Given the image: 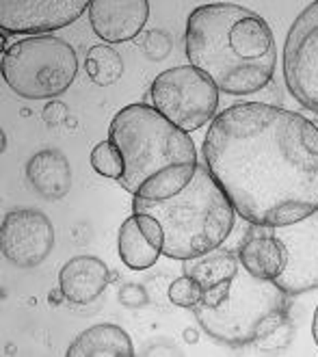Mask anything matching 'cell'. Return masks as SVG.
Here are the masks:
<instances>
[{
	"label": "cell",
	"instance_id": "obj_1",
	"mask_svg": "<svg viewBox=\"0 0 318 357\" xmlns=\"http://www.w3.org/2000/svg\"><path fill=\"white\" fill-rule=\"evenodd\" d=\"M204 165L251 225H288L318 210V128L301 113L266 102L221 111Z\"/></svg>",
	"mask_w": 318,
	"mask_h": 357
},
{
	"label": "cell",
	"instance_id": "obj_2",
	"mask_svg": "<svg viewBox=\"0 0 318 357\" xmlns=\"http://www.w3.org/2000/svg\"><path fill=\"white\" fill-rule=\"evenodd\" d=\"M186 56L229 96H251L273 80L278 44L266 20L234 3H210L188 15Z\"/></svg>",
	"mask_w": 318,
	"mask_h": 357
},
{
	"label": "cell",
	"instance_id": "obj_3",
	"mask_svg": "<svg viewBox=\"0 0 318 357\" xmlns=\"http://www.w3.org/2000/svg\"><path fill=\"white\" fill-rule=\"evenodd\" d=\"M109 139L123 156L121 186L135 197L160 202L193 180L199 160L188 132L150 104H128L111 121Z\"/></svg>",
	"mask_w": 318,
	"mask_h": 357
},
{
	"label": "cell",
	"instance_id": "obj_4",
	"mask_svg": "<svg viewBox=\"0 0 318 357\" xmlns=\"http://www.w3.org/2000/svg\"><path fill=\"white\" fill-rule=\"evenodd\" d=\"M132 213L158 219L165 232L162 254L182 262L221 247L236 225L234 206L202 162L193 180L178 195L160 202L135 197Z\"/></svg>",
	"mask_w": 318,
	"mask_h": 357
},
{
	"label": "cell",
	"instance_id": "obj_5",
	"mask_svg": "<svg viewBox=\"0 0 318 357\" xmlns=\"http://www.w3.org/2000/svg\"><path fill=\"white\" fill-rule=\"evenodd\" d=\"M288 292L273 280L253 278L241 264L227 299L217 307H193L202 329L225 347H251L288 323Z\"/></svg>",
	"mask_w": 318,
	"mask_h": 357
},
{
	"label": "cell",
	"instance_id": "obj_6",
	"mask_svg": "<svg viewBox=\"0 0 318 357\" xmlns=\"http://www.w3.org/2000/svg\"><path fill=\"white\" fill-rule=\"evenodd\" d=\"M0 70L20 98L48 100L72 87L78 74V56L66 39L52 35L24 37L3 54Z\"/></svg>",
	"mask_w": 318,
	"mask_h": 357
},
{
	"label": "cell",
	"instance_id": "obj_7",
	"mask_svg": "<svg viewBox=\"0 0 318 357\" xmlns=\"http://www.w3.org/2000/svg\"><path fill=\"white\" fill-rule=\"evenodd\" d=\"M152 107L184 132L199 130L217 117L219 87L193 66L160 72L152 82Z\"/></svg>",
	"mask_w": 318,
	"mask_h": 357
},
{
	"label": "cell",
	"instance_id": "obj_8",
	"mask_svg": "<svg viewBox=\"0 0 318 357\" xmlns=\"http://www.w3.org/2000/svg\"><path fill=\"white\" fill-rule=\"evenodd\" d=\"M284 80L288 93L318 115V0L301 11L288 31Z\"/></svg>",
	"mask_w": 318,
	"mask_h": 357
},
{
	"label": "cell",
	"instance_id": "obj_9",
	"mask_svg": "<svg viewBox=\"0 0 318 357\" xmlns=\"http://www.w3.org/2000/svg\"><path fill=\"white\" fill-rule=\"evenodd\" d=\"M286 251V266L275 280L288 295H303L318 288V210L301 221L271 227Z\"/></svg>",
	"mask_w": 318,
	"mask_h": 357
},
{
	"label": "cell",
	"instance_id": "obj_10",
	"mask_svg": "<svg viewBox=\"0 0 318 357\" xmlns=\"http://www.w3.org/2000/svg\"><path fill=\"white\" fill-rule=\"evenodd\" d=\"M54 247L52 221L35 208H17L5 215L0 225V249L5 260L20 268L44 262Z\"/></svg>",
	"mask_w": 318,
	"mask_h": 357
},
{
	"label": "cell",
	"instance_id": "obj_11",
	"mask_svg": "<svg viewBox=\"0 0 318 357\" xmlns=\"http://www.w3.org/2000/svg\"><path fill=\"white\" fill-rule=\"evenodd\" d=\"M84 11L89 0H3L0 29L37 37L74 24Z\"/></svg>",
	"mask_w": 318,
	"mask_h": 357
},
{
	"label": "cell",
	"instance_id": "obj_12",
	"mask_svg": "<svg viewBox=\"0 0 318 357\" xmlns=\"http://www.w3.org/2000/svg\"><path fill=\"white\" fill-rule=\"evenodd\" d=\"M150 3L147 0H91L89 20L93 33L109 44L135 39L147 24Z\"/></svg>",
	"mask_w": 318,
	"mask_h": 357
},
{
	"label": "cell",
	"instance_id": "obj_13",
	"mask_svg": "<svg viewBox=\"0 0 318 357\" xmlns=\"http://www.w3.org/2000/svg\"><path fill=\"white\" fill-rule=\"evenodd\" d=\"M111 284V271L96 256H76L59 273V290L74 305H89Z\"/></svg>",
	"mask_w": 318,
	"mask_h": 357
},
{
	"label": "cell",
	"instance_id": "obj_14",
	"mask_svg": "<svg viewBox=\"0 0 318 357\" xmlns=\"http://www.w3.org/2000/svg\"><path fill=\"white\" fill-rule=\"evenodd\" d=\"M26 180L44 199H63L72 188V167L68 156L56 148L39 150L26 162Z\"/></svg>",
	"mask_w": 318,
	"mask_h": 357
},
{
	"label": "cell",
	"instance_id": "obj_15",
	"mask_svg": "<svg viewBox=\"0 0 318 357\" xmlns=\"http://www.w3.org/2000/svg\"><path fill=\"white\" fill-rule=\"evenodd\" d=\"M241 264L260 280H278L286 266V251L273 236L271 227H262L258 234H249L238 247Z\"/></svg>",
	"mask_w": 318,
	"mask_h": 357
},
{
	"label": "cell",
	"instance_id": "obj_16",
	"mask_svg": "<svg viewBox=\"0 0 318 357\" xmlns=\"http://www.w3.org/2000/svg\"><path fill=\"white\" fill-rule=\"evenodd\" d=\"M68 357H132L135 344L128 331L113 323H102L84 329L70 344Z\"/></svg>",
	"mask_w": 318,
	"mask_h": 357
},
{
	"label": "cell",
	"instance_id": "obj_17",
	"mask_svg": "<svg viewBox=\"0 0 318 357\" xmlns=\"http://www.w3.org/2000/svg\"><path fill=\"white\" fill-rule=\"evenodd\" d=\"M238 266H241L238 251L217 247V249L208 251V254L184 260V275H190L193 280H197L202 284V288L206 290L219 282L234 280V275L238 273Z\"/></svg>",
	"mask_w": 318,
	"mask_h": 357
},
{
	"label": "cell",
	"instance_id": "obj_18",
	"mask_svg": "<svg viewBox=\"0 0 318 357\" xmlns=\"http://www.w3.org/2000/svg\"><path fill=\"white\" fill-rule=\"evenodd\" d=\"M117 247H119V258L132 271H145L154 266L162 254V251L143 234V229L137 221V215L128 217L121 223Z\"/></svg>",
	"mask_w": 318,
	"mask_h": 357
},
{
	"label": "cell",
	"instance_id": "obj_19",
	"mask_svg": "<svg viewBox=\"0 0 318 357\" xmlns=\"http://www.w3.org/2000/svg\"><path fill=\"white\" fill-rule=\"evenodd\" d=\"M87 74L98 87H109L123 76V61L111 46H93L87 54Z\"/></svg>",
	"mask_w": 318,
	"mask_h": 357
},
{
	"label": "cell",
	"instance_id": "obj_20",
	"mask_svg": "<svg viewBox=\"0 0 318 357\" xmlns=\"http://www.w3.org/2000/svg\"><path fill=\"white\" fill-rule=\"evenodd\" d=\"M91 167L104 178L111 180H121L123 176V156L117 145L109 139L98 143L91 150Z\"/></svg>",
	"mask_w": 318,
	"mask_h": 357
},
{
	"label": "cell",
	"instance_id": "obj_21",
	"mask_svg": "<svg viewBox=\"0 0 318 357\" xmlns=\"http://www.w3.org/2000/svg\"><path fill=\"white\" fill-rule=\"evenodd\" d=\"M202 297H204L202 284L190 275H182V278L174 280V284L169 286V301L174 305L193 310L202 303Z\"/></svg>",
	"mask_w": 318,
	"mask_h": 357
},
{
	"label": "cell",
	"instance_id": "obj_22",
	"mask_svg": "<svg viewBox=\"0 0 318 357\" xmlns=\"http://www.w3.org/2000/svg\"><path fill=\"white\" fill-rule=\"evenodd\" d=\"M172 37L160 29H152L143 35L141 50L150 61H162L169 52H172Z\"/></svg>",
	"mask_w": 318,
	"mask_h": 357
},
{
	"label": "cell",
	"instance_id": "obj_23",
	"mask_svg": "<svg viewBox=\"0 0 318 357\" xmlns=\"http://www.w3.org/2000/svg\"><path fill=\"white\" fill-rule=\"evenodd\" d=\"M119 303L126 305V307H143L150 301L147 297V290L141 286V284H123L119 288Z\"/></svg>",
	"mask_w": 318,
	"mask_h": 357
},
{
	"label": "cell",
	"instance_id": "obj_24",
	"mask_svg": "<svg viewBox=\"0 0 318 357\" xmlns=\"http://www.w3.org/2000/svg\"><path fill=\"white\" fill-rule=\"evenodd\" d=\"M229 288H232V280H225V282H219L215 286L206 288L199 305H204V307H217V305H221L227 299V295H229Z\"/></svg>",
	"mask_w": 318,
	"mask_h": 357
},
{
	"label": "cell",
	"instance_id": "obj_25",
	"mask_svg": "<svg viewBox=\"0 0 318 357\" xmlns=\"http://www.w3.org/2000/svg\"><path fill=\"white\" fill-rule=\"evenodd\" d=\"M41 117H44V121L48 126H59L63 119L68 117V107L63 102H50L44 109V113H41Z\"/></svg>",
	"mask_w": 318,
	"mask_h": 357
},
{
	"label": "cell",
	"instance_id": "obj_26",
	"mask_svg": "<svg viewBox=\"0 0 318 357\" xmlns=\"http://www.w3.org/2000/svg\"><path fill=\"white\" fill-rule=\"evenodd\" d=\"M312 335H314V340H316V344H318V307H316V312H314V323H312Z\"/></svg>",
	"mask_w": 318,
	"mask_h": 357
}]
</instances>
